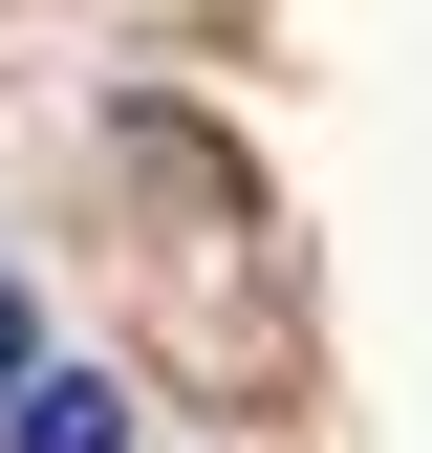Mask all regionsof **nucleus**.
Masks as SVG:
<instances>
[{
	"instance_id": "nucleus-1",
	"label": "nucleus",
	"mask_w": 432,
	"mask_h": 453,
	"mask_svg": "<svg viewBox=\"0 0 432 453\" xmlns=\"http://www.w3.org/2000/svg\"><path fill=\"white\" fill-rule=\"evenodd\" d=\"M0 453H130V388H108V367H43L22 411H0Z\"/></svg>"
},
{
	"instance_id": "nucleus-2",
	"label": "nucleus",
	"mask_w": 432,
	"mask_h": 453,
	"mask_svg": "<svg viewBox=\"0 0 432 453\" xmlns=\"http://www.w3.org/2000/svg\"><path fill=\"white\" fill-rule=\"evenodd\" d=\"M22 388H43V303L0 280V411H22Z\"/></svg>"
}]
</instances>
